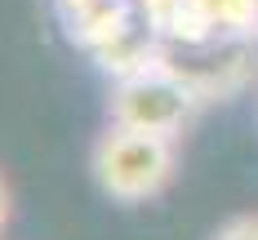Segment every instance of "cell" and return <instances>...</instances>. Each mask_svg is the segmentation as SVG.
<instances>
[{
	"instance_id": "cell-1",
	"label": "cell",
	"mask_w": 258,
	"mask_h": 240,
	"mask_svg": "<svg viewBox=\"0 0 258 240\" xmlns=\"http://www.w3.org/2000/svg\"><path fill=\"white\" fill-rule=\"evenodd\" d=\"M89 169H94V183L103 187V196H111L116 205H143L174 183L178 138L107 125L89 151Z\"/></svg>"
},
{
	"instance_id": "cell-2",
	"label": "cell",
	"mask_w": 258,
	"mask_h": 240,
	"mask_svg": "<svg viewBox=\"0 0 258 240\" xmlns=\"http://www.w3.org/2000/svg\"><path fill=\"white\" fill-rule=\"evenodd\" d=\"M205 103L209 98L201 94V85L165 53L160 62H152V67L138 71V76L111 80L107 116H111V125H129V129L178 138V133L196 120V111Z\"/></svg>"
},
{
	"instance_id": "cell-3",
	"label": "cell",
	"mask_w": 258,
	"mask_h": 240,
	"mask_svg": "<svg viewBox=\"0 0 258 240\" xmlns=\"http://www.w3.org/2000/svg\"><path fill=\"white\" fill-rule=\"evenodd\" d=\"M53 18L62 27L67 45L98 58L107 45H116L138 23V0H53Z\"/></svg>"
},
{
	"instance_id": "cell-4",
	"label": "cell",
	"mask_w": 258,
	"mask_h": 240,
	"mask_svg": "<svg viewBox=\"0 0 258 240\" xmlns=\"http://www.w3.org/2000/svg\"><path fill=\"white\" fill-rule=\"evenodd\" d=\"M143 23L165 49H205L218 45L205 0H138Z\"/></svg>"
},
{
	"instance_id": "cell-5",
	"label": "cell",
	"mask_w": 258,
	"mask_h": 240,
	"mask_svg": "<svg viewBox=\"0 0 258 240\" xmlns=\"http://www.w3.org/2000/svg\"><path fill=\"white\" fill-rule=\"evenodd\" d=\"M214 36L227 45H254L258 40V0H205Z\"/></svg>"
},
{
	"instance_id": "cell-6",
	"label": "cell",
	"mask_w": 258,
	"mask_h": 240,
	"mask_svg": "<svg viewBox=\"0 0 258 240\" xmlns=\"http://www.w3.org/2000/svg\"><path fill=\"white\" fill-rule=\"evenodd\" d=\"M209 240H258V213H236V218H227Z\"/></svg>"
},
{
	"instance_id": "cell-7",
	"label": "cell",
	"mask_w": 258,
	"mask_h": 240,
	"mask_svg": "<svg viewBox=\"0 0 258 240\" xmlns=\"http://www.w3.org/2000/svg\"><path fill=\"white\" fill-rule=\"evenodd\" d=\"M5 222H9V187L0 178V231H5Z\"/></svg>"
}]
</instances>
